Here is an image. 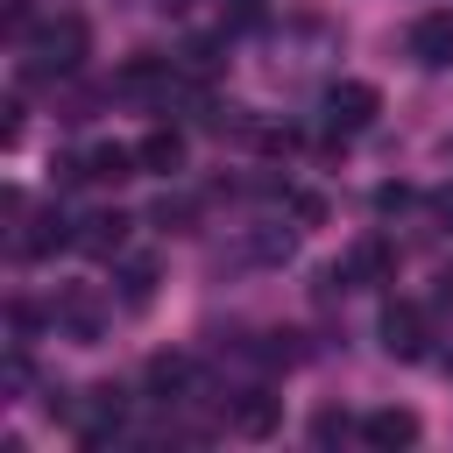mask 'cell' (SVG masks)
<instances>
[{"label":"cell","mask_w":453,"mask_h":453,"mask_svg":"<svg viewBox=\"0 0 453 453\" xmlns=\"http://www.w3.org/2000/svg\"><path fill=\"white\" fill-rule=\"evenodd\" d=\"M120 241H127V212H92L78 234V248H92V255H120Z\"/></svg>","instance_id":"8fae6325"},{"label":"cell","mask_w":453,"mask_h":453,"mask_svg":"<svg viewBox=\"0 0 453 453\" xmlns=\"http://www.w3.org/2000/svg\"><path fill=\"white\" fill-rule=\"evenodd\" d=\"M149 389H156L163 403H177V396L191 389V361H184V354H156V361H149Z\"/></svg>","instance_id":"7c38bea8"},{"label":"cell","mask_w":453,"mask_h":453,"mask_svg":"<svg viewBox=\"0 0 453 453\" xmlns=\"http://www.w3.org/2000/svg\"><path fill=\"white\" fill-rule=\"evenodd\" d=\"M64 326H71L78 340H92V326H99V311H92L85 297H71V304H64Z\"/></svg>","instance_id":"9a60e30c"},{"label":"cell","mask_w":453,"mask_h":453,"mask_svg":"<svg viewBox=\"0 0 453 453\" xmlns=\"http://www.w3.org/2000/svg\"><path fill=\"white\" fill-rule=\"evenodd\" d=\"M234 432H241V439H269V432H276V396L248 389V396L234 403Z\"/></svg>","instance_id":"30bf717a"},{"label":"cell","mask_w":453,"mask_h":453,"mask_svg":"<svg viewBox=\"0 0 453 453\" xmlns=\"http://www.w3.org/2000/svg\"><path fill=\"white\" fill-rule=\"evenodd\" d=\"M432 212H439V219L453 226V184H439V191H432Z\"/></svg>","instance_id":"ffe728a7"},{"label":"cell","mask_w":453,"mask_h":453,"mask_svg":"<svg viewBox=\"0 0 453 453\" xmlns=\"http://www.w3.org/2000/svg\"><path fill=\"white\" fill-rule=\"evenodd\" d=\"M403 205H411L403 184H382V191H375V212H403Z\"/></svg>","instance_id":"e0dca14e"},{"label":"cell","mask_w":453,"mask_h":453,"mask_svg":"<svg viewBox=\"0 0 453 453\" xmlns=\"http://www.w3.org/2000/svg\"><path fill=\"white\" fill-rule=\"evenodd\" d=\"M85 50H92L85 21H78V14H64V21L35 28V42H28V78H64V71H78V64H85Z\"/></svg>","instance_id":"6da1fadb"},{"label":"cell","mask_w":453,"mask_h":453,"mask_svg":"<svg viewBox=\"0 0 453 453\" xmlns=\"http://www.w3.org/2000/svg\"><path fill=\"white\" fill-rule=\"evenodd\" d=\"M382 347H389L396 361H418V354H425V311H418L411 297L382 304Z\"/></svg>","instance_id":"3957f363"},{"label":"cell","mask_w":453,"mask_h":453,"mask_svg":"<svg viewBox=\"0 0 453 453\" xmlns=\"http://www.w3.org/2000/svg\"><path fill=\"white\" fill-rule=\"evenodd\" d=\"M64 241H71V219H64V212H42V219L21 234V255H57Z\"/></svg>","instance_id":"4fadbf2b"},{"label":"cell","mask_w":453,"mask_h":453,"mask_svg":"<svg viewBox=\"0 0 453 453\" xmlns=\"http://www.w3.org/2000/svg\"><path fill=\"white\" fill-rule=\"evenodd\" d=\"M361 439H368V446H411V439H418V418L396 411V403H389V411H368V418H361Z\"/></svg>","instance_id":"52a82bcc"},{"label":"cell","mask_w":453,"mask_h":453,"mask_svg":"<svg viewBox=\"0 0 453 453\" xmlns=\"http://www.w3.org/2000/svg\"><path fill=\"white\" fill-rule=\"evenodd\" d=\"M120 290H127V304H142V297L156 290V262H127V269H120Z\"/></svg>","instance_id":"5bb4252c"},{"label":"cell","mask_w":453,"mask_h":453,"mask_svg":"<svg viewBox=\"0 0 453 453\" xmlns=\"http://www.w3.org/2000/svg\"><path fill=\"white\" fill-rule=\"evenodd\" d=\"M170 78H177V64L156 57V50H142V57L120 64V92H170Z\"/></svg>","instance_id":"8992f818"},{"label":"cell","mask_w":453,"mask_h":453,"mask_svg":"<svg viewBox=\"0 0 453 453\" xmlns=\"http://www.w3.org/2000/svg\"><path fill=\"white\" fill-rule=\"evenodd\" d=\"M375 106H382L375 85H354V78L326 92V120H333V134H361V127L375 120Z\"/></svg>","instance_id":"7a4b0ae2"},{"label":"cell","mask_w":453,"mask_h":453,"mask_svg":"<svg viewBox=\"0 0 453 453\" xmlns=\"http://www.w3.org/2000/svg\"><path fill=\"white\" fill-rule=\"evenodd\" d=\"M389 276V241H361L340 269H326V283H340V290H354V283H382Z\"/></svg>","instance_id":"5b68a950"},{"label":"cell","mask_w":453,"mask_h":453,"mask_svg":"<svg viewBox=\"0 0 453 453\" xmlns=\"http://www.w3.org/2000/svg\"><path fill=\"white\" fill-rule=\"evenodd\" d=\"M290 212H297V219H311V226H319V219H326V205H319V198H311V191H297V198H290Z\"/></svg>","instance_id":"d6986e66"},{"label":"cell","mask_w":453,"mask_h":453,"mask_svg":"<svg viewBox=\"0 0 453 453\" xmlns=\"http://www.w3.org/2000/svg\"><path fill=\"white\" fill-rule=\"evenodd\" d=\"M134 156H142V170H156V177H170V170L184 163V134H177V127H156L149 142H134Z\"/></svg>","instance_id":"ba28073f"},{"label":"cell","mask_w":453,"mask_h":453,"mask_svg":"<svg viewBox=\"0 0 453 453\" xmlns=\"http://www.w3.org/2000/svg\"><path fill=\"white\" fill-rule=\"evenodd\" d=\"M134 163H142L134 149H120V142H99V149L85 156V177H92V184H120V177H134Z\"/></svg>","instance_id":"9c48e42d"},{"label":"cell","mask_w":453,"mask_h":453,"mask_svg":"<svg viewBox=\"0 0 453 453\" xmlns=\"http://www.w3.org/2000/svg\"><path fill=\"white\" fill-rule=\"evenodd\" d=\"M156 219H163V226H184V219H191V198H163Z\"/></svg>","instance_id":"ac0fdd59"},{"label":"cell","mask_w":453,"mask_h":453,"mask_svg":"<svg viewBox=\"0 0 453 453\" xmlns=\"http://www.w3.org/2000/svg\"><path fill=\"white\" fill-rule=\"evenodd\" d=\"M403 50H411L425 71L453 64V14H418V21H411V35H403Z\"/></svg>","instance_id":"277c9868"},{"label":"cell","mask_w":453,"mask_h":453,"mask_svg":"<svg viewBox=\"0 0 453 453\" xmlns=\"http://www.w3.org/2000/svg\"><path fill=\"white\" fill-rule=\"evenodd\" d=\"M439 297H446V304H453V269H439Z\"/></svg>","instance_id":"44dd1931"},{"label":"cell","mask_w":453,"mask_h":453,"mask_svg":"<svg viewBox=\"0 0 453 453\" xmlns=\"http://www.w3.org/2000/svg\"><path fill=\"white\" fill-rule=\"evenodd\" d=\"M311 439H319V446L347 439V418H340V411H319V418H311Z\"/></svg>","instance_id":"2e32d148"}]
</instances>
